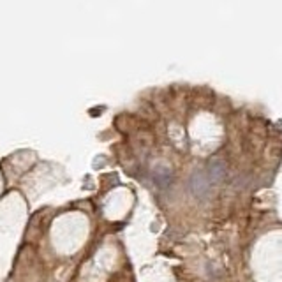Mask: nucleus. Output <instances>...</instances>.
I'll return each instance as SVG.
<instances>
[{
    "instance_id": "2",
    "label": "nucleus",
    "mask_w": 282,
    "mask_h": 282,
    "mask_svg": "<svg viewBox=\"0 0 282 282\" xmlns=\"http://www.w3.org/2000/svg\"><path fill=\"white\" fill-rule=\"evenodd\" d=\"M152 180L159 189H168L173 182V171L168 166H157L152 173Z\"/></svg>"
},
{
    "instance_id": "1",
    "label": "nucleus",
    "mask_w": 282,
    "mask_h": 282,
    "mask_svg": "<svg viewBox=\"0 0 282 282\" xmlns=\"http://www.w3.org/2000/svg\"><path fill=\"white\" fill-rule=\"evenodd\" d=\"M210 186H212V182H210V178H208L207 171H201V169L194 171V175L190 177L189 187L196 196H205L207 190L210 189Z\"/></svg>"
},
{
    "instance_id": "3",
    "label": "nucleus",
    "mask_w": 282,
    "mask_h": 282,
    "mask_svg": "<svg viewBox=\"0 0 282 282\" xmlns=\"http://www.w3.org/2000/svg\"><path fill=\"white\" fill-rule=\"evenodd\" d=\"M226 171H227L226 162L220 159H215V160H212L210 166H208L207 175H208V178H210L212 184H219V182H222V178L226 177Z\"/></svg>"
}]
</instances>
